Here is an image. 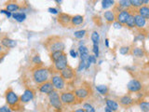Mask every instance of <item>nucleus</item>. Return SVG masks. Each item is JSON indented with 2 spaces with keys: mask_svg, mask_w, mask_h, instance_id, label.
I'll list each match as a JSON object with an SVG mask.
<instances>
[{
  "mask_svg": "<svg viewBox=\"0 0 149 112\" xmlns=\"http://www.w3.org/2000/svg\"><path fill=\"white\" fill-rule=\"evenodd\" d=\"M49 76H50L49 69L42 66V65H36V67L33 69L32 71L33 80L37 85H40V84L48 81L49 79Z\"/></svg>",
  "mask_w": 149,
  "mask_h": 112,
  "instance_id": "obj_1",
  "label": "nucleus"
},
{
  "mask_svg": "<svg viewBox=\"0 0 149 112\" xmlns=\"http://www.w3.org/2000/svg\"><path fill=\"white\" fill-rule=\"evenodd\" d=\"M44 46L47 48L49 52H53L56 50H64L65 45L61 36H51L46 39Z\"/></svg>",
  "mask_w": 149,
  "mask_h": 112,
  "instance_id": "obj_2",
  "label": "nucleus"
},
{
  "mask_svg": "<svg viewBox=\"0 0 149 112\" xmlns=\"http://www.w3.org/2000/svg\"><path fill=\"white\" fill-rule=\"evenodd\" d=\"M5 97H6L7 105L10 107L12 111L18 110L19 108H21L22 103H21V100H20V96H19L11 88H8V90L6 91Z\"/></svg>",
  "mask_w": 149,
  "mask_h": 112,
  "instance_id": "obj_3",
  "label": "nucleus"
},
{
  "mask_svg": "<svg viewBox=\"0 0 149 112\" xmlns=\"http://www.w3.org/2000/svg\"><path fill=\"white\" fill-rule=\"evenodd\" d=\"M48 98H49V105L52 106L55 110H57V111L63 110V104L62 100H61L60 94L57 90H53L52 92H50L48 94Z\"/></svg>",
  "mask_w": 149,
  "mask_h": 112,
  "instance_id": "obj_4",
  "label": "nucleus"
},
{
  "mask_svg": "<svg viewBox=\"0 0 149 112\" xmlns=\"http://www.w3.org/2000/svg\"><path fill=\"white\" fill-rule=\"evenodd\" d=\"M60 97L63 105H74L77 104V101H79L74 92H63Z\"/></svg>",
  "mask_w": 149,
  "mask_h": 112,
  "instance_id": "obj_5",
  "label": "nucleus"
},
{
  "mask_svg": "<svg viewBox=\"0 0 149 112\" xmlns=\"http://www.w3.org/2000/svg\"><path fill=\"white\" fill-rule=\"evenodd\" d=\"M51 82H52L54 89L57 91H63L65 88V81L64 79L62 78L61 75H54L51 76Z\"/></svg>",
  "mask_w": 149,
  "mask_h": 112,
  "instance_id": "obj_6",
  "label": "nucleus"
},
{
  "mask_svg": "<svg viewBox=\"0 0 149 112\" xmlns=\"http://www.w3.org/2000/svg\"><path fill=\"white\" fill-rule=\"evenodd\" d=\"M36 92L33 90L32 88H27L25 91L23 92L22 94L20 96V100L22 104H27V103L31 102L35 98Z\"/></svg>",
  "mask_w": 149,
  "mask_h": 112,
  "instance_id": "obj_7",
  "label": "nucleus"
},
{
  "mask_svg": "<svg viewBox=\"0 0 149 112\" xmlns=\"http://www.w3.org/2000/svg\"><path fill=\"white\" fill-rule=\"evenodd\" d=\"M60 75L62 76V78L64 79L65 81H71L76 78V72L71 66H66L64 69H63L62 71H60Z\"/></svg>",
  "mask_w": 149,
  "mask_h": 112,
  "instance_id": "obj_8",
  "label": "nucleus"
},
{
  "mask_svg": "<svg viewBox=\"0 0 149 112\" xmlns=\"http://www.w3.org/2000/svg\"><path fill=\"white\" fill-rule=\"evenodd\" d=\"M54 64V68L56 71H62L66 66H68V61H67V55L66 53H63L61 57L53 63Z\"/></svg>",
  "mask_w": 149,
  "mask_h": 112,
  "instance_id": "obj_9",
  "label": "nucleus"
},
{
  "mask_svg": "<svg viewBox=\"0 0 149 112\" xmlns=\"http://www.w3.org/2000/svg\"><path fill=\"white\" fill-rule=\"evenodd\" d=\"M130 13H132V11H130V8L122 9L121 11H119L116 14V21L118 22L119 23H121V24H125L126 22H127V20H128L129 16L130 15Z\"/></svg>",
  "mask_w": 149,
  "mask_h": 112,
  "instance_id": "obj_10",
  "label": "nucleus"
},
{
  "mask_svg": "<svg viewBox=\"0 0 149 112\" xmlns=\"http://www.w3.org/2000/svg\"><path fill=\"white\" fill-rule=\"evenodd\" d=\"M74 94H76V96L77 97V99L79 101L87 99V98L90 96V94H91V91L88 90V88H86V87L78 88V89H77V90H74Z\"/></svg>",
  "mask_w": 149,
  "mask_h": 112,
  "instance_id": "obj_11",
  "label": "nucleus"
},
{
  "mask_svg": "<svg viewBox=\"0 0 149 112\" xmlns=\"http://www.w3.org/2000/svg\"><path fill=\"white\" fill-rule=\"evenodd\" d=\"M53 90H55V89H54V86H53L52 82H51V80L46 81L44 83L40 84L38 86V91L41 93H44V94H49V93L50 92H52Z\"/></svg>",
  "mask_w": 149,
  "mask_h": 112,
  "instance_id": "obj_12",
  "label": "nucleus"
},
{
  "mask_svg": "<svg viewBox=\"0 0 149 112\" xmlns=\"http://www.w3.org/2000/svg\"><path fill=\"white\" fill-rule=\"evenodd\" d=\"M72 16L67 13H59L58 15V22L63 27H67V25L71 24Z\"/></svg>",
  "mask_w": 149,
  "mask_h": 112,
  "instance_id": "obj_13",
  "label": "nucleus"
},
{
  "mask_svg": "<svg viewBox=\"0 0 149 112\" xmlns=\"http://www.w3.org/2000/svg\"><path fill=\"white\" fill-rule=\"evenodd\" d=\"M127 89L130 92H137L142 89V83L137 79H132L128 83Z\"/></svg>",
  "mask_w": 149,
  "mask_h": 112,
  "instance_id": "obj_14",
  "label": "nucleus"
},
{
  "mask_svg": "<svg viewBox=\"0 0 149 112\" xmlns=\"http://www.w3.org/2000/svg\"><path fill=\"white\" fill-rule=\"evenodd\" d=\"M133 103H134V101L130 95L126 94V95H123L118 98V104L123 107H130V106L133 105Z\"/></svg>",
  "mask_w": 149,
  "mask_h": 112,
  "instance_id": "obj_15",
  "label": "nucleus"
},
{
  "mask_svg": "<svg viewBox=\"0 0 149 112\" xmlns=\"http://www.w3.org/2000/svg\"><path fill=\"white\" fill-rule=\"evenodd\" d=\"M20 5H19L17 2H15V1H13V0H10L8 3H7L6 4V9L8 11H9V12H11V13H13V12H15V11H18L19 9H20Z\"/></svg>",
  "mask_w": 149,
  "mask_h": 112,
  "instance_id": "obj_16",
  "label": "nucleus"
},
{
  "mask_svg": "<svg viewBox=\"0 0 149 112\" xmlns=\"http://www.w3.org/2000/svg\"><path fill=\"white\" fill-rule=\"evenodd\" d=\"M1 44L3 47H5V48H7V49H12L16 46V41L8 38V36H5L1 40Z\"/></svg>",
  "mask_w": 149,
  "mask_h": 112,
  "instance_id": "obj_17",
  "label": "nucleus"
},
{
  "mask_svg": "<svg viewBox=\"0 0 149 112\" xmlns=\"http://www.w3.org/2000/svg\"><path fill=\"white\" fill-rule=\"evenodd\" d=\"M104 17L105 19V21L107 22V23H113L116 21V13L114 10H107L104 12Z\"/></svg>",
  "mask_w": 149,
  "mask_h": 112,
  "instance_id": "obj_18",
  "label": "nucleus"
},
{
  "mask_svg": "<svg viewBox=\"0 0 149 112\" xmlns=\"http://www.w3.org/2000/svg\"><path fill=\"white\" fill-rule=\"evenodd\" d=\"M138 14H140L142 17H143L144 19H149V7L146 6V5H143L140 8H138Z\"/></svg>",
  "mask_w": 149,
  "mask_h": 112,
  "instance_id": "obj_19",
  "label": "nucleus"
},
{
  "mask_svg": "<svg viewBox=\"0 0 149 112\" xmlns=\"http://www.w3.org/2000/svg\"><path fill=\"white\" fill-rule=\"evenodd\" d=\"M134 17H135V25H136L138 28H143L144 25H146V20L140 15V14H138V13L135 14Z\"/></svg>",
  "mask_w": 149,
  "mask_h": 112,
  "instance_id": "obj_20",
  "label": "nucleus"
},
{
  "mask_svg": "<svg viewBox=\"0 0 149 112\" xmlns=\"http://www.w3.org/2000/svg\"><path fill=\"white\" fill-rule=\"evenodd\" d=\"M83 22H84V17L83 16H81V15L73 16L72 20H71V25H73V26L80 25L83 23Z\"/></svg>",
  "mask_w": 149,
  "mask_h": 112,
  "instance_id": "obj_21",
  "label": "nucleus"
},
{
  "mask_svg": "<svg viewBox=\"0 0 149 112\" xmlns=\"http://www.w3.org/2000/svg\"><path fill=\"white\" fill-rule=\"evenodd\" d=\"M64 53L63 50H56V51H53V52H49V56H50V60L52 61V63L56 62L61 56Z\"/></svg>",
  "mask_w": 149,
  "mask_h": 112,
  "instance_id": "obj_22",
  "label": "nucleus"
},
{
  "mask_svg": "<svg viewBox=\"0 0 149 112\" xmlns=\"http://www.w3.org/2000/svg\"><path fill=\"white\" fill-rule=\"evenodd\" d=\"M12 17H13V19H15L17 22H22L23 21L25 20L26 15L24 13H22V12H13L12 13Z\"/></svg>",
  "mask_w": 149,
  "mask_h": 112,
  "instance_id": "obj_23",
  "label": "nucleus"
},
{
  "mask_svg": "<svg viewBox=\"0 0 149 112\" xmlns=\"http://www.w3.org/2000/svg\"><path fill=\"white\" fill-rule=\"evenodd\" d=\"M126 26L129 27V28H134L135 26V17H134V14L133 13H130V15L129 16L127 22H126Z\"/></svg>",
  "mask_w": 149,
  "mask_h": 112,
  "instance_id": "obj_24",
  "label": "nucleus"
},
{
  "mask_svg": "<svg viewBox=\"0 0 149 112\" xmlns=\"http://www.w3.org/2000/svg\"><path fill=\"white\" fill-rule=\"evenodd\" d=\"M106 103V106H109L110 108L113 110V111H116L118 109V104L116 103L115 100H111V99H106L105 101Z\"/></svg>",
  "mask_w": 149,
  "mask_h": 112,
  "instance_id": "obj_25",
  "label": "nucleus"
},
{
  "mask_svg": "<svg viewBox=\"0 0 149 112\" xmlns=\"http://www.w3.org/2000/svg\"><path fill=\"white\" fill-rule=\"evenodd\" d=\"M132 55H133V56H135V57L141 58V57H143V56L144 55V51L143 50V49L138 48V47H136V48L132 49Z\"/></svg>",
  "mask_w": 149,
  "mask_h": 112,
  "instance_id": "obj_26",
  "label": "nucleus"
},
{
  "mask_svg": "<svg viewBox=\"0 0 149 112\" xmlns=\"http://www.w3.org/2000/svg\"><path fill=\"white\" fill-rule=\"evenodd\" d=\"M96 90L102 95H106L109 92V89L106 85H98V86H96Z\"/></svg>",
  "mask_w": 149,
  "mask_h": 112,
  "instance_id": "obj_27",
  "label": "nucleus"
},
{
  "mask_svg": "<svg viewBox=\"0 0 149 112\" xmlns=\"http://www.w3.org/2000/svg\"><path fill=\"white\" fill-rule=\"evenodd\" d=\"M102 8H108L115 5L114 0H102Z\"/></svg>",
  "mask_w": 149,
  "mask_h": 112,
  "instance_id": "obj_28",
  "label": "nucleus"
},
{
  "mask_svg": "<svg viewBox=\"0 0 149 112\" xmlns=\"http://www.w3.org/2000/svg\"><path fill=\"white\" fill-rule=\"evenodd\" d=\"M91 40L93 42V44H99V40H100V35L97 31L92 32L91 34Z\"/></svg>",
  "mask_w": 149,
  "mask_h": 112,
  "instance_id": "obj_29",
  "label": "nucleus"
},
{
  "mask_svg": "<svg viewBox=\"0 0 149 112\" xmlns=\"http://www.w3.org/2000/svg\"><path fill=\"white\" fill-rule=\"evenodd\" d=\"M118 5L122 9H124V8H130V4L129 0H119V2H118Z\"/></svg>",
  "mask_w": 149,
  "mask_h": 112,
  "instance_id": "obj_30",
  "label": "nucleus"
},
{
  "mask_svg": "<svg viewBox=\"0 0 149 112\" xmlns=\"http://www.w3.org/2000/svg\"><path fill=\"white\" fill-rule=\"evenodd\" d=\"M86 33H87L86 30H78V31H76V32L74 33V36L76 38L81 39V38H83L84 36H85Z\"/></svg>",
  "mask_w": 149,
  "mask_h": 112,
  "instance_id": "obj_31",
  "label": "nucleus"
},
{
  "mask_svg": "<svg viewBox=\"0 0 149 112\" xmlns=\"http://www.w3.org/2000/svg\"><path fill=\"white\" fill-rule=\"evenodd\" d=\"M139 106H140V109L142 111H146V112L149 111V102H146V101L141 102Z\"/></svg>",
  "mask_w": 149,
  "mask_h": 112,
  "instance_id": "obj_32",
  "label": "nucleus"
},
{
  "mask_svg": "<svg viewBox=\"0 0 149 112\" xmlns=\"http://www.w3.org/2000/svg\"><path fill=\"white\" fill-rule=\"evenodd\" d=\"M129 1L130 4V7H132L134 8H138L142 6L141 0H129Z\"/></svg>",
  "mask_w": 149,
  "mask_h": 112,
  "instance_id": "obj_33",
  "label": "nucleus"
},
{
  "mask_svg": "<svg viewBox=\"0 0 149 112\" xmlns=\"http://www.w3.org/2000/svg\"><path fill=\"white\" fill-rule=\"evenodd\" d=\"M119 52H120V54H122V55L130 54V48L129 46H123V47H121V48L119 49Z\"/></svg>",
  "mask_w": 149,
  "mask_h": 112,
  "instance_id": "obj_34",
  "label": "nucleus"
},
{
  "mask_svg": "<svg viewBox=\"0 0 149 112\" xmlns=\"http://www.w3.org/2000/svg\"><path fill=\"white\" fill-rule=\"evenodd\" d=\"M83 108L85 109V111H88V112H95L94 107L88 104V103H86V104L83 105Z\"/></svg>",
  "mask_w": 149,
  "mask_h": 112,
  "instance_id": "obj_35",
  "label": "nucleus"
},
{
  "mask_svg": "<svg viewBox=\"0 0 149 112\" xmlns=\"http://www.w3.org/2000/svg\"><path fill=\"white\" fill-rule=\"evenodd\" d=\"M78 51H79V53H80V55L81 54H88V50L85 46H79Z\"/></svg>",
  "mask_w": 149,
  "mask_h": 112,
  "instance_id": "obj_36",
  "label": "nucleus"
},
{
  "mask_svg": "<svg viewBox=\"0 0 149 112\" xmlns=\"http://www.w3.org/2000/svg\"><path fill=\"white\" fill-rule=\"evenodd\" d=\"M33 64H42V62H41V59H40V57H39V55L37 54V55H36V56H34L33 57Z\"/></svg>",
  "mask_w": 149,
  "mask_h": 112,
  "instance_id": "obj_37",
  "label": "nucleus"
},
{
  "mask_svg": "<svg viewBox=\"0 0 149 112\" xmlns=\"http://www.w3.org/2000/svg\"><path fill=\"white\" fill-rule=\"evenodd\" d=\"M88 64H95L96 63V56L95 55H88Z\"/></svg>",
  "mask_w": 149,
  "mask_h": 112,
  "instance_id": "obj_38",
  "label": "nucleus"
},
{
  "mask_svg": "<svg viewBox=\"0 0 149 112\" xmlns=\"http://www.w3.org/2000/svg\"><path fill=\"white\" fill-rule=\"evenodd\" d=\"M93 52L95 53L96 57L99 56V45L98 44H93Z\"/></svg>",
  "mask_w": 149,
  "mask_h": 112,
  "instance_id": "obj_39",
  "label": "nucleus"
},
{
  "mask_svg": "<svg viewBox=\"0 0 149 112\" xmlns=\"http://www.w3.org/2000/svg\"><path fill=\"white\" fill-rule=\"evenodd\" d=\"M10 111H12V110H11V108L8 105H7V106L0 107V112H10Z\"/></svg>",
  "mask_w": 149,
  "mask_h": 112,
  "instance_id": "obj_40",
  "label": "nucleus"
},
{
  "mask_svg": "<svg viewBox=\"0 0 149 112\" xmlns=\"http://www.w3.org/2000/svg\"><path fill=\"white\" fill-rule=\"evenodd\" d=\"M0 12H1V13H4V14H6V15H7L8 18L12 16V13H11V12H9V11H8L7 9H1V10H0Z\"/></svg>",
  "mask_w": 149,
  "mask_h": 112,
  "instance_id": "obj_41",
  "label": "nucleus"
},
{
  "mask_svg": "<svg viewBox=\"0 0 149 112\" xmlns=\"http://www.w3.org/2000/svg\"><path fill=\"white\" fill-rule=\"evenodd\" d=\"M70 55H71L73 58H77V52H76V51H74V50H70Z\"/></svg>",
  "mask_w": 149,
  "mask_h": 112,
  "instance_id": "obj_42",
  "label": "nucleus"
},
{
  "mask_svg": "<svg viewBox=\"0 0 149 112\" xmlns=\"http://www.w3.org/2000/svg\"><path fill=\"white\" fill-rule=\"evenodd\" d=\"M49 11L52 14H58V10L56 8H49Z\"/></svg>",
  "mask_w": 149,
  "mask_h": 112,
  "instance_id": "obj_43",
  "label": "nucleus"
},
{
  "mask_svg": "<svg viewBox=\"0 0 149 112\" xmlns=\"http://www.w3.org/2000/svg\"><path fill=\"white\" fill-rule=\"evenodd\" d=\"M114 25H115V28H121L122 27V24L121 23H119L118 22H114Z\"/></svg>",
  "mask_w": 149,
  "mask_h": 112,
  "instance_id": "obj_44",
  "label": "nucleus"
},
{
  "mask_svg": "<svg viewBox=\"0 0 149 112\" xmlns=\"http://www.w3.org/2000/svg\"><path fill=\"white\" fill-rule=\"evenodd\" d=\"M5 56H6V53H5V52H2V51H0V63L2 62V60L5 58Z\"/></svg>",
  "mask_w": 149,
  "mask_h": 112,
  "instance_id": "obj_45",
  "label": "nucleus"
},
{
  "mask_svg": "<svg viewBox=\"0 0 149 112\" xmlns=\"http://www.w3.org/2000/svg\"><path fill=\"white\" fill-rule=\"evenodd\" d=\"M141 3H142V6L143 5H146L149 3V0H141Z\"/></svg>",
  "mask_w": 149,
  "mask_h": 112,
  "instance_id": "obj_46",
  "label": "nucleus"
},
{
  "mask_svg": "<svg viewBox=\"0 0 149 112\" xmlns=\"http://www.w3.org/2000/svg\"><path fill=\"white\" fill-rule=\"evenodd\" d=\"M104 111H106V112H113V110H112V109L110 108V107H109V106H106V107L104 108Z\"/></svg>",
  "mask_w": 149,
  "mask_h": 112,
  "instance_id": "obj_47",
  "label": "nucleus"
},
{
  "mask_svg": "<svg viewBox=\"0 0 149 112\" xmlns=\"http://www.w3.org/2000/svg\"><path fill=\"white\" fill-rule=\"evenodd\" d=\"M74 112H85V109L84 108H80V109H76Z\"/></svg>",
  "mask_w": 149,
  "mask_h": 112,
  "instance_id": "obj_48",
  "label": "nucleus"
},
{
  "mask_svg": "<svg viewBox=\"0 0 149 112\" xmlns=\"http://www.w3.org/2000/svg\"><path fill=\"white\" fill-rule=\"evenodd\" d=\"M54 1H55L56 3H57V4H61V3H62L63 0H54Z\"/></svg>",
  "mask_w": 149,
  "mask_h": 112,
  "instance_id": "obj_49",
  "label": "nucleus"
},
{
  "mask_svg": "<svg viewBox=\"0 0 149 112\" xmlns=\"http://www.w3.org/2000/svg\"><path fill=\"white\" fill-rule=\"evenodd\" d=\"M105 44H106V47H108V39L105 40Z\"/></svg>",
  "mask_w": 149,
  "mask_h": 112,
  "instance_id": "obj_50",
  "label": "nucleus"
},
{
  "mask_svg": "<svg viewBox=\"0 0 149 112\" xmlns=\"http://www.w3.org/2000/svg\"><path fill=\"white\" fill-rule=\"evenodd\" d=\"M0 51H2V47L0 46Z\"/></svg>",
  "mask_w": 149,
  "mask_h": 112,
  "instance_id": "obj_51",
  "label": "nucleus"
},
{
  "mask_svg": "<svg viewBox=\"0 0 149 112\" xmlns=\"http://www.w3.org/2000/svg\"><path fill=\"white\" fill-rule=\"evenodd\" d=\"M148 38H149V36H148Z\"/></svg>",
  "mask_w": 149,
  "mask_h": 112,
  "instance_id": "obj_52",
  "label": "nucleus"
}]
</instances>
